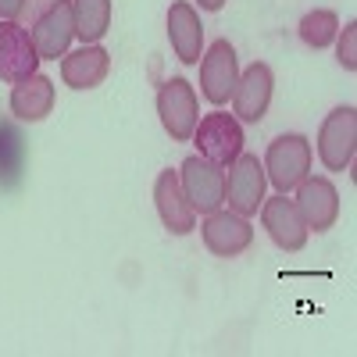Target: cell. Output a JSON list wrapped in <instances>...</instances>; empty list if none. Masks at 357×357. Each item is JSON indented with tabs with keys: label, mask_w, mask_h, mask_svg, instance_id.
Masks as SVG:
<instances>
[{
	"label": "cell",
	"mask_w": 357,
	"mask_h": 357,
	"mask_svg": "<svg viewBox=\"0 0 357 357\" xmlns=\"http://www.w3.org/2000/svg\"><path fill=\"white\" fill-rule=\"evenodd\" d=\"M311 139L301 136V132H282L275 136L272 143H268V154H264V175L268 183H272L279 193H289L304 183V178L311 175Z\"/></svg>",
	"instance_id": "1"
},
{
	"label": "cell",
	"mask_w": 357,
	"mask_h": 357,
	"mask_svg": "<svg viewBox=\"0 0 357 357\" xmlns=\"http://www.w3.org/2000/svg\"><path fill=\"white\" fill-rule=\"evenodd\" d=\"M357 151V111L350 104L333 107L318 129V161L325 172H347Z\"/></svg>",
	"instance_id": "2"
},
{
	"label": "cell",
	"mask_w": 357,
	"mask_h": 357,
	"mask_svg": "<svg viewBox=\"0 0 357 357\" xmlns=\"http://www.w3.org/2000/svg\"><path fill=\"white\" fill-rule=\"evenodd\" d=\"M193 143H197V154L215 161V165H232L236 158L243 154V126L236 114L225 111H211L204 114L197 129H193Z\"/></svg>",
	"instance_id": "3"
},
{
	"label": "cell",
	"mask_w": 357,
	"mask_h": 357,
	"mask_svg": "<svg viewBox=\"0 0 357 357\" xmlns=\"http://www.w3.org/2000/svg\"><path fill=\"white\" fill-rule=\"evenodd\" d=\"M158 118L175 143L193 139V129L200 122V104H197V89L190 86V79L175 75L158 89Z\"/></svg>",
	"instance_id": "4"
},
{
	"label": "cell",
	"mask_w": 357,
	"mask_h": 357,
	"mask_svg": "<svg viewBox=\"0 0 357 357\" xmlns=\"http://www.w3.org/2000/svg\"><path fill=\"white\" fill-rule=\"evenodd\" d=\"M225 204L236 215H257L264 204V190H268V175L264 165L257 161V154H240L232 165H225Z\"/></svg>",
	"instance_id": "5"
},
{
	"label": "cell",
	"mask_w": 357,
	"mask_h": 357,
	"mask_svg": "<svg viewBox=\"0 0 357 357\" xmlns=\"http://www.w3.org/2000/svg\"><path fill=\"white\" fill-rule=\"evenodd\" d=\"M178 183H183L186 200L193 204L197 215H211L218 207H225V172L222 165L207 161L200 154H190L178 168Z\"/></svg>",
	"instance_id": "6"
},
{
	"label": "cell",
	"mask_w": 357,
	"mask_h": 357,
	"mask_svg": "<svg viewBox=\"0 0 357 357\" xmlns=\"http://www.w3.org/2000/svg\"><path fill=\"white\" fill-rule=\"evenodd\" d=\"M240 82V61H236V47L229 40H215L207 47V54H200V93L207 104H229L232 89Z\"/></svg>",
	"instance_id": "7"
},
{
	"label": "cell",
	"mask_w": 357,
	"mask_h": 357,
	"mask_svg": "<svg viewBox=\"0 0 357 357\" xmlns=\"http://www.w3.org/2000/svg\"><path fill=\"white\" fill-rule=\"evenodd\" d=\"M33 43L40 61H57L68 54V43L75 40V18H72V0H50L33 22Z\"/></svg>",
	"instance_id": "8"
},
{
	"label": "cell",
	"mask_w": 357,
	"mask_h": 357,
	"mask_svg": "<svg viewBox=\"0 0 357 357\" xmlns=\"http://www.w3.org/2000/svg\"><path fill=\"white\" fill-rule=\"evenodd\" d=\"M296 211H301L307 232H329L340 218V190L333 178L325 175H307L301 186H296Z\"/></svg>",
	"instance_id": "9"
},
{
	"label": "cell",
	"mask_w": 357,
	"mask_h": 357,
	"mask_svg": "<svg viewBox=\"0 0 357 357\" xmlns=\"http://www.w3.org/2000/svg\"><path fill=\"white\" fill-rule=\"evenodd\" d=\"M261 225L264 232L272 236V243L286 254H296L307 247V225L301 218V211H296V204L286 197V193H275V197H264L261 204Z\"/></svg>",
	"instance_id": "10"
},
{
	"label": "cell",
	"mask_w": 357,
	"mask_h": 357,
	"mask_svg": "<svg viewBox=\"0 0 357 357\" xmlns=\"http://www.w3.org/2000/svg\"><path fill=\"white\" fill-rule=\"evenodd\" d=\"M272 93H275V72L264 61H254L247 72H240V82L232 89V114L240 122L257 126L272 107Z\"/></svg>",
	"instance_id": "11"
},
{
	"label": "cell",
	"mask_w": 357,
	"mask_h": 357,
	"mask_svg": "<svg viewBox=\"0 0 357 357\" xmlns=\"http://www.w3.org/2000/svg\"><path fill=\"white\" fill-rule=\"evenodd\" d=\"M40 68V54L33 43V33L18 22L0 18V82H22Z\"/></svg>",
	"instance_id": "12"
},
{
	"label": "cell",
	"mask_w": 357,
	"mask_h": 357,
	"mask_svg": "<svg viewBox=\"0 0 357 357\" xmlns=\"http://www.w3.org/2000/svg\"><path fill=\"white\" fill-rule=\"evenodd\" d=\"M200 236H204V247L215 257H240L254 243L250 222L243 215H236V211H222V207L211 211V215H204Z\"/></svg>",
	"instance_id": "13"
},
{
	"label": "cell",
	"mask_w": 357,
	"mask_h": 357,
	"mask_svg": "<svg viewBox=\"0 0 357 357\" xmlns=\"http://www.w3.org/2000/svg\"><path fill=\"white\" fill-rule=\"evenodd\" d=\"M154 207H158V218L172 236H190L197 229V211L193 204L183 193V183H178V172L165 168L154 178Z\"/></svg>",
	"instance_id": "14"
},
{
	"label": "cell",
	"mask_w": 357,
	"mask_h": 357,
	"mask_svg": "<svg viewBox=\"0 0 357 357\" xmlns=\"http://www.w3.org/2000/svg\"><path fill=\"white\" fill-rule=\"evenodd\" d=\"M168 40L183 65H200L204 54V25L190 0H172L168 8Z\"/></svg>",
	"instance_id": "15"
},
{
	"label": "cell",
	"mask_w": 357,
	"mask_h": 357,
	"mask_svg": "<svg viewBox=\"0 0 357 357\" xmlns=\"http://www.w3.org/2000/svg\"><path fill=\"white\" fill-rule=\"evenodd\" d=\"M111 72V54L100 43H82L61 57V79L72 89H97Z\"/></svg>",
	"instance_id": "16"
},
{
	"label": "cell",
	"mask_w": 357,
	"mask_h": 357,
	"mask_svg": "<svg viewBox=\"0 0 357 357\" xmlns=\"http://www.w3.org/2000/svg\"><path fill=\"white\" fill-rule=\"evenodd\" d=\"M54 100H57V89H54V82L47 79V75H40V72H33L29 79H22V82H15V89H11V114L18 118V122H43V118L54 111Z\"/></svg>",
	"instance_id": "17"
},
{
	"label": "cell",
	"mask_w": 357,
	"mask_h": 357,
	"mask_svg": "<svg viewBox=\"0 0 357 357\" xmlns=\"http://www.w3.org/2000/svg\"><path fill=\"white\" fill-rule=\"evenodd\" d=\"M75 18V40L100 43L111 29V0H72Z\"/></svg>",
	"instance_id": "18"
},
{
	"label": "cell",
	"mask_w": 357,
	"mask_h": 357,
	"mask_svg": "<svg viewBox=\"0 0 357 357\" xmlns=\"http://www.w3.org/2000/svg\"><path fill=\"white\" fill-rule=\"evenodd\" d=\"M296 33H301V40L307 47L325 50L329 43H336V36H340V15L329 11V8H314V11H307L301 18V29H296Z\"/></svg>",
	"instance_id": "19"
},
{
	"label": "cell",
	"mask_w": 357,
	"mask_h": 357,
	"mask_svg": "<svg viewBox=\"0 0 357 357\" xmlns=\"http://www.w3.org/2000/svg\"><path fill=\"white\" fill-rule=\"evenodd\" d=\"M336 57H340V65H343L347 72H357V22H347V25H343Z\"/></svg>",
	"instance_id": "20"
},
{
	"label": "cell",
	"mask_w": 357,
	"mask_h": 357,
	"mask_svg": "<svg viewBox=\"0 0 357 357\" xmlns=\"http://www.w3.org/2000/svg\"><path fill=\"white\" fill-rule=\"evenodd\" d=\"M22 11H25V0H0V18L4 22H18Z\"/></svg>",
	"instance_id": "21"
},
{
	"label": "cell",
	"mask_w": 357,
	"mask_h": 357,
	"mask_svg": "<svg viewBox=\"0 0 357 357\" xmlns=\"http://www.w3.org/2000/svg\"><path fill=\"white\" fill-rule=\"evenodd\" d=\"M200 11H222L225 8V0H197Z\"/></svg>",
	"instance_id": "22"
}]
</instances>
